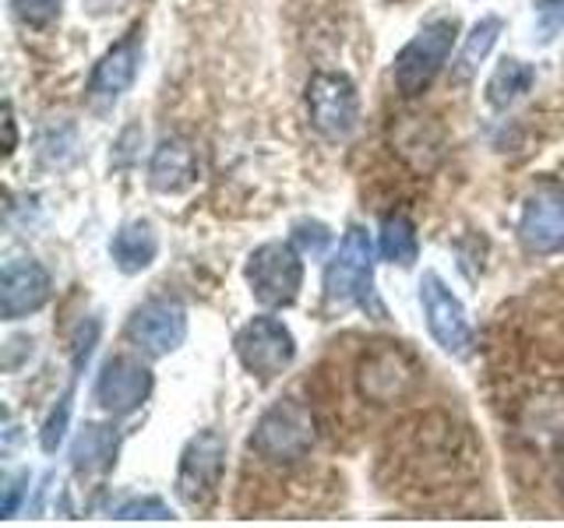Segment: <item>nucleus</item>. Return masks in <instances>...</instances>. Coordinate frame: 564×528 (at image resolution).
<instances>
[{
  "label": "nucleus",
  "instance_id": "obj_1",
  "mask_svg": "<svg viewBox=\"0 0 564 528\" xmlns=\"http://www.w3.org/2000/svg\"><path fill=\"white\" fill-rule=\"evenodd\" d=\"M388 462H392L402 480H410L413 486L437 490L473 465L469 433L463 427H455L448 416H437V413L420 416L413 422H405L392 437Z\"/></svg>",
  "mask_w": 564,
  "mask_h": 528
},
{
  "label": "nucleus",
  "instance_id": "obj_2",
  "mask_svg": "<svg viewBox=\"0 0 564 528\" xmlns=\"http://www.w3.org/2000/svg\"><path fill=\"white\" fill-rule=\"evenodd\" d=\"M423 370L399 342H381L357 366V392L370 405H402L416 395Z\"/></svg>",
  "mask_w": 564,
  "mask_h": 528
},
{
  "label": "nucleus",
  "instance_id": "obj_3",
  "mask_svg": "<svg viewBox=\"0 0 564 528\" xmlns=\"http://www.w3.org/2000/svg\"><path fill=\"white\" fill-rule=\"evenodd\" d=\"M314 419L300 402L286 398L272 405L269 413L258 419V427L251 433V451L261 462L272 465H293L300 458H307L314 451Z\"/></svg>",
  "mask_w": 564,
  "mask_h": 528
},
{
  "label": "nucleus",
  "instance_id": "obj_4",
  "mask_svg": "<svg viewBox=\"0 0 564 528\" xmlns=\"http://www.w3.org/2000/svg\"><path fill=\"white\" fill-rule=\"evenodd\" d=\"M458 40V22L455 18H437V22L423 25L420 35H413L395 57V85L402 96H420L427 88L437 70L448 64L452 46Z\"/></svg>",
  "mask_w": 564,
  "mask_h": 528
},
{
  "label": "nucleus",
  "instance_id": "obj_5",
  "mask_svg": "<svg viewBox=\"0 0 564 528\" xmlns=\"http://www.w3.org/2000/svg\"><path fill=\"white\" fill-rule=\"evenodd\" d=\"M247 286L264 307H290L304 286V261L293 243H264L247 261Z\"/></svg>",
  "mask_w": 564,
  "mask_h": 528
},
{
  "label": "nucleus",
  "instance_id": "obj_6",
  "mask_svg": "<svg viewBox=\"0 0 564 528\" xmlns=\"http://www.w3.org/2000/svg\"><path fill=\"white\" fill-rule=\"evenodd\" d=\"M307 113H311V123L325 138L332 141L349 138L360 123L357 85L346 75H339V70H317L307 81Z\"/></svg>",
  "mask_w": 564,
  "mask_h": 528
},
{
  "label": "nucleus",
  "instance_id": "obj_7",
  "mask_svg": "<svg viewBox=\"0 0 564 528\" xmlns=\"http://www.w3.org/2000/svg\"><path fill=\"white\" fill-rule=\"evenodd\" d=\"M370 272H375V240H370L364 226H352L325 272L328 304L335 307L360 304L370 293Z\"/></svg>",
  "mask_w": 564,
  "mask_h": 528
},
{
  "label": "nucleus",
  "instance_id": "obj_8",
  "mask_svg": "<svg viewBox=\"0 0 564 528\" xmlns=\"http://www.w3.org/2000/svg\"><path fill=\"white\" fill-rule=\"evenodd\" d=\"M226 469V440L219 433H198L184 448L181 472H176V493L187 507H208L219 493Z\"/></svg>",
  "mask_w": 564,
  "mask_h": 528
},
{
  "label": "nucleus",
  "instance_id": "obj_9",
  "mask_svg": "<svg viewBox=\"0 0 564 528\" xmlns=\"http://www.w3.org/2000/svg\"><path fill=\"white\" fill-rule=\"evenodd\" d=\"M237 356L254 377L272 381L293 363L296 342L279 317H254V321L243 324L237 334Z\"/></svg>",
  "mask_w": 564,
  "mask_h": 528
},
{
  "label": "nucleus",
  "instance_id": "obj_10",
  "mask_svg": "<svg viewBox=\"0 0 564 528\" xmlns=\"http://www.w3.org/2000/svg\"><path fill=\"white\" fill-rule=\"evenodd\" d=\"M519 240L529 254L546 257L564 251V187L540 184L522 205Z\"/></svg>",
  "mask_w": 564,
  "mask_h": 528
},
{
  "label": "nucleus",
  "instance_id": "obj_11",
  "mask_svg": "<svg viewBox=\"0 0 564 528\" xmlns=\"http://www.w3.org/2000/svg\"><path fill=\"white\" fill-rule=\"evenodd\" d=\"M420 304H423V314H427V328L434 334V342L441 349L466 352L473 345V328L466 321L463 304H458L452 289L434 272H427L420 282Z\"/></svg>",
  "mask_w": 564,
  "mask_h": 528
},
{
  "label": "nucleus",
  "instance_id": "obj_12",
  "mask_svg": "<svg viewBox=\"0 0 564 528\" xmlns=\"http://www.w3.org/2000/svg\"><path fill=\"white\" fill-rule=\"evenodd\" d=\"M131 342L145 352V356H166L187 334V314L176 299H149L138 307L128 324Z\"/></svg>",
  "mask_w": 564,
  "mask_h": 528
},
{
  "label": "nucleus",
  "instance_id": "obj_13",
  "mask_svg": "<svg viewBox=\"0 0 564 528\" xmlns=\"http://www.w3.org/2000/svg\"><path fill=\"white\" fill-rule=\"evenodd\" d=\"M152 392V374L134 356H113L96 381V402L110 416H128L145 405Z\"/></svg>",
  "mask_w": 564,
  "mask_h": 528
},
{
  "label": "nucleus",
  "instance_id": "obj_14",
  "mask_svg": "<svg viewBox=\"0 0 564 528\" xmlns=\"http://www.w3.org/2000/svg\"><path fill=\"white\" fill-rule=\"evenodd\" d=\"M50 299V275L35 261H8L0 275V314L18 321L32 310H40Z\"/></svg>",
  "mask_w": 564,
  "mask_h": 528
},
{
  "label": "nucleus",
  "instance_id": "obj_15",
  "mask_svg": "<svg viewBox=\"0 0 564 528\" xmlns=\"http://www.w3.org/2000/svg\"><path fill=\"white\" fill-rule=\"evenodd\" d=\"M198 180V152L184 138H166L163 145L152 152L149 184L163 194H181Z\"/></svg>",
  "mask_w": 564,
  "mask_h": 528
},
{
  "label": "nucleus",
  "instance_id": "obj_16",
  "mask_svg": "<svg viewBox=\"0 0 564 528\" xmlns=\"http://www.w3.org/2000/svg\"><path fill=\"white\" fill-rule=\"evenodd\" d=\"M519 433L529 440H551L564 433V384H543L522 402Z\"/></svg>",
  "mask_w": 564,
  "mask_h": 528
},
{
  "label": "nucleus",
  "instance_id": "obj_17",
  "mask_svg": "<svg viewBox=\"0 0 564 528\" xmlns=\"http://www.w3.org/2000/svg\"><path fill=\"white\" fill-rule=\"evenodd\" d=\"M134 75H138V40L131 35V40L117 43L96 64L93 81H88V96H93L96 102H113V99H120L123 92H128V85L134 81Z\"/></svg>",
  "mask_w": 564,
  "mask_h": 528
},
{
  "label": "nucleus",
  "instance_id": "obj_18",
  "mask_svg": "<svg viewBox=\"0 0 564 528\" xmlns=\"http://www.w3.org/2000/svg\"><path fill=\"white\" fill-rule=\"evenodd\" d=\"M392 145L413 169H431L445 152V134L431 117H402L392 131Z\"/></svg>",
  "mask_w": 564,
  "mask_h": 528
},
{
  "label": "nucleus",
  "instance_id": "obj_19",
  "mask_svg": "<svg viewBox=\"0 0 564 528\" xmlns=\"http://www.w3.org/2000/svg\"><path fill=\"white\" fill-rule=\"evenodd\" d=\"M155 251H159V240H155V233H152V226H149V222H128V226H123L120 233L113 237V243H110V254H113V261H117V268H120V272H128V275H134V272H141V268H149L152 257H155Z\"/></svg>",
  "mask_w": 564,
  "mask_h": 528
},
{
  "label": "nucleus",
  "instance_id": "obj_20",
  "mask_svg": "<svg viewBox=\"0 0 564 528\" xmlns=\"http://www.w3.org/2000/svg\"><path fill=\"white\" fill-rule=\"evenodd\" d=\"M533 67L522 64V61H501L498 70L490 75L487 81V102L498 106V110H505V106L519 102L529 88H533Z\"/></svg>",
  "mask_w": 564,
  "mask_h": 528
},
{
  "label": "nucleus",
  "instance_id": "obj_21",
  "mask_svg": "<svg viewBox=\"0 0 564 528\" xmlns=\"http://www.w3.org/2000/svg\"><path fill=\"white\" fill-rule=\"evenodd\" d=\"M378 251H381V257H388L392 264H402V268H410V264L416 261V251H420L416 226L405 219V216H399V211H395V216H384Z\"/></svg>",
  "mask_w": 564,
  "mask_h": 528
},
{
  "label": "nucleus",
  "instance_id": "obj_22",
  "mask_svg": "<svg viewBox=\"0 0 564 528\" xmlns=\"http://www.w3.org/2000/svg\"><path fill=\"white\" fill-rule=\"evenodd\" d=\"M110 462H113V433L106 427H85V433L75 444V469L96 472V469H110Z\"/></svg>",
  "mask_w": 564,
  "mask_h": 528
},
{
  "label": "nucleus",
  "instance_id": "obj_23",
  "mask_svg": "<svg viewBox=\"0 0 564 528\" xmlns=\"http://www.w3.org/2000/svg\"><path fill=\"white\" fill-rule=\"evenodd\" d=\"M498 32H501V22H498V18H484V22L469 32V40H466L463 53H458V61H455V78H458V81H466V78L473 75V70L480 67V61L490 53L494 40H498Z\"/></svg>",
  "mask_w": 564,
  "mask_h": 528
},
{
  "label": "nucleus",
  "instance_id": "obj_24",
  "mask_svg": "<svg viewBox=\"0 0 564 528\" xmlns=\"http://www.w3.org/2000/svg\"><path fill=\"white\" fill-rule=\"evenodd\" d=\"M328 243H332V233L322 222H300L296 233H293V246H300V251L311 254V257H322Z\"/></svg>",
  "mask_w": 564,
  "mask_h": 528
},
{
  "label": "nucleus",
  "instance_id": "obj_25",
  "mask_svg": "<svg viewBox=\"0 0 564 528\" xmlns=\"http://www.w3.org/2000/svg\"><path fill=\"white\" fill-rule=\"evenodd\" d=\"M14 11L25 25H50L61 14V0H14Z\"/></svg>",
  "mask_w": 564,
  "mask_h": 528
},
{
  "label": "nucleus",
  "instance_id": "obj_26",
  "mask_svg": "<svg viewBox=\"0 0 564 528\" xmlns=\"http://www.w3.org/2000/svg\"><path fill=\"white\" fill-rule=\"evenodd\" d=\"M536 25L540 40H554L564 32V0H536Z\"/></svg>",
  "mask_w": 564,
  "mask_h": 528
},
{
  "label": "nucleus",
  "instance_id": "obj_27",
  "mask_svg": "<svg viewBox=\"0 0 564 528\" xmlns=\"http://www.w3.org/2000/svg\"><path fill=\"white\" fill-rule=\"evenodd\" d=\"M120 518H166L170 510H166V504L159 501V497H145V501H134V504H123L120 510H117Z\"/></svg>",
  "mask_w": 564,
  "mask_h": 528
},
{
  "label": "nucleus",
  "instance_id": "obj_28",
  "mask_svg": "<svg viewBox=\"0 0 564 528\" xmlns=\"http://www.w3.org/2000/svg\"><path fill=\"white\" fill-rule=\"evenodd\" d=\"M557 483H561V493H564V454H561V469H557Z\"/></svg>",
  "mask_w": 564,
  "mask_h": 528
}]
</instances>
